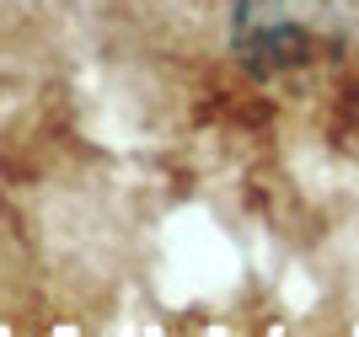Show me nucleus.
<instances>
[{
  "instance_id": "f257e3e1",
  "label": "nucleus",
  "mask_w": 359,
  "mask_h": 337,
  "mask_svg": "<svg viewBox=\"0 0 359 337\" xmlns=\"http://www.w3.org/2000/svg\"><path fill=\"white\" fill-rule=\"evenodd\" d=\"M322 0H241L236 43L252 59H300L316 43Z\"/></svg>"
}]
</instances>
